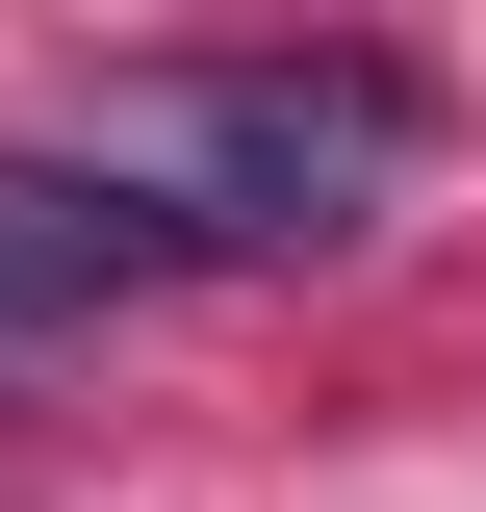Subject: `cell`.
Masks as SVG:
<instances>
[{
    "instance_id": "obj_1",
    "label": "cell",
    "mask_w": 486,
    "mask_h": 512,
    "mask_svg": "<svg viewBox=\"0 0 486 512\" xmlns=\"http://www.w3.org/2000/svg\"><path fill=\"white\" fill-rule=\"evenodd\" d=\"M52 154H103L180 256H333V231L410 205L435 77L410 52H103L52 103Z\"/></svg>"
},
{
    "instance_id": "obj_2",
    "label": "cell",
    "mask_w": 486,
    "mask_h": 512,
    "mask_svg": "<svg viewBox=\"0 0 486 512\" xmlns=\"http://www.w3.org/2000/svg\"><path fill=\"white\" fill-rule=\"evenodd\" d=\"M180 282V231L103 180V154H0V333L52 359V333H103V308H154Z\"/></svg>"
},
{
    "instance_id": "obj_3",
    "label": "cell",
    "mask_w": 486,
    "mask_h": 512,
    "mask_svg": "<svg viewBox=\"0 0 486 512\" xmlns=\"http://www.w3.org/2000/svg\"><path fill=\"white\" fill-rule=\"evenodd\" d=\"M0 384H26V333H0Z\"/></svg>"
}]
</instances>
